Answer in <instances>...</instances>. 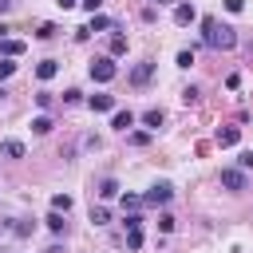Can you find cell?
Masks as SVG:
<instances>
[{
	"instance_id": "obj_13",
	"label": "cell",
	"mask_w": 253,
	"mask_h": 253,
	"mask_svg": "<svg viewBox=\"0 0 253 253\" xmlns=\"http://www.w3.org/2000/svg\"><path fill=\"white\" fill-rule=\"evenodd\" d=\"M55 71H59V63H55V59H43V63L36 67V75H40V79H51Z\"/></svg>"
},
{
	"instance_id": "obj_34",
	"label": "cell",
	"mask_w": 253,
	"mask_h": 253,
	"mask_svg": "<svg viewBox=\"0 0 253 253\" xmlns=\"http://www.w3.org/2000/svg\"><path fill=\"white\" fill-rule=\"evenodd\" d=\"M55 4H59V8H75L79 0H55Z\"/></svg>"
},
{
	"instance_id": "obj_9",
	"label": "cell",
	"mask_w": 253,
	"mask_h": 253,
	"mask_svg": "<svg viewBox=\"0 0 253 253\" xmlns=\"http://www.w3.org/2000/svg\"><path fill=\"white\" fill-rule=\"evenodd\" d=\"M111 126H115V130H130V126H134V111H115Z\"/></svg>"
},
{
	"instance_id": "obj_14",
	"label": "cell",
	"mask_w": 253,
	"mask_h": 253,
	"mask_svg": "<svg viewBox=\"0 0 253 253\" xmlns=\"http://www.w3.org/2000/svg\"><path fill=\"white\" fill-rule=\"evenodd\" d=\"M142 123H146L150 130H158V126H162V111H158V107H150V111L142 115Z\"/></svg>"
},
{
	"instance_id": "obj_4",
	"label": "cell",
	"mask_w": 253,
	"mask_h": 253,
	"mask_svg": "<svg viewBox=\"0 0 253 253\" xmlns=\"http://www.w3.org/2000/svg\"><path fill=\"white\" fill-rule=\"evenodd\" d=\"M115 71H119L115 59H95V63H91V79H95V83H111Z\"/></svg>"
},
{
	"instance_id": "obj_16",
	"label": "cell",
	"mask_w": 253,
	"mask_h": 253,
	"mask_svg": "<svg viewBox=\"0 0 253 253\" xmlns=\"http://www.w3.org/2000/svg\"><path fill=\"white\" fill-rule=\"evenodd\" d=\"M115 194H119V182L115 178H103L99 182V198H115Z\"/></svg>"
},
{
	"instance_id": "obj_26",
	"label": "cell",
	"mask_w": 253,
	"mask_h": 253,
	"mask_svg": "<svg viewBox=\"0 0 253 253\" xmlns=\"http://www.w3.org/2000/svg\"><path fill=\"white\" fill-rule=\"evenodd\" d=\"M146 142H150L146 130H134V134H130V146H146Z\"/></svg>"
},
{
	"instance_id": "obj_10",
	"label": "cell",
	"mask_w": 253,
	"mask_h": 253,
	"mask_svg": "<svg viewBox=\"0 0 253 253\" xmlns=\"http://www.w3.org/2000/svg\"><path fill=\"white\" fill-rule=\"evenodd\" d=\"M63 217H67V213H59V210H51V213H47L43 221H47V229H51V233H63V225H67Z\"/></svg>"
},
{
	"instance_id": "obj_12",
	"label": "cell",
	"mask_w": 253,
	"mask_h": 253,
	"mask_svg": "<svg viewBox=\"0 0 253 253\" xmlns=\"http://www.w3.org/2000/svg\"><path fill=\"white\" fill-rule=\"evenodd\" d=\"M0 51L12 59V55H20V51H24V40H4V43H0Z\"/></svg>"
},
{
	"instance_id": "obj_17",
	"label": "cell",
	"mask_w": 253,
	"mask_h": 253,
	"mask_svg": "<svg viewBox=\"0 0 253 253\" xmlns=\"http://www.w3.org/2000/svg\"><path fill=\"white\" fill-rule=\"evenodd\" d=\"M107 28H111V20H107V16H99V12H95V16H91V24H87V32H107Z\"/></svg>"
},
{
	"instance_id": "obj_30",
	"label": "cell",
	"mask_w": 253,
	"mask_h": 253,
	"mask_svg": "<svg viewBox=\"0 0 253 253\" xmlns=\"http://www.w3.org/2000/svg\"><path fill=\"white\" fill-rule=\"evenodd\" d=\"M190 63H194V51H190V47H186V51H178V67H190Z\"/></svg>"
},
{
	"instance_id": "obj_31",
	"label": "cell",
	"mask_w": 253,
	"mask_h": 253,
	"mask_svg": "<svg viewBox=\"0 0 253 253\" xmlns=\"http://www.w3.org/2000/svg\"><path fill=\"white\" fill-rule=\"evenodd\" d=\"M36 107H43V111H47V107H51V91H40V95H36Z\"/></svg>"
},
{
	"instance_id": "obj_1",
	"label": "cell",
	"mask_w": 253,
	"mask_h": 253,
	"mask_svg": "<svg viewBox=\"0 0 253 253\" xmlns=\"http://www.w3.org/2000/svg\"><path fill=\"white\" fill-rule=\"evenodd\" d=\"M202 32H206V43H210V47H217V51L237 47V32H233L229 24H221V20H213V16H206V20H202Z\"/></svg>"
},
{
	"instance_id": "obj_20",
	"label": "cell",
	"mask_w": 253,
	"mask_h": 253,
	"mask_svg": "<svg viewBox=\"0 0 253 253\" xmlns=\"http://www.w3.org/2000/svg\"><path fill=\"white\" fill-rule=\"evenodd\" d=\"M138 206H142V198H138V194H123V210H126V213H134Z\"/></svg>"
},
{
	"instance_id": "obj_15",
	"label": "cell",
	"mask_w": 253,
	"mask_h": 253,
	"mask_svg": "<svg viewBox=\"0 0 253 253\" xmlns=\"http://www.w3.org/2000/svg\"><path fill=\"white\" fill-rule=\"evenodd\" d=\"M51 126H55V123H51L47 115H36V119H32V130H36V134H47Z\"/></svg>"
},
{
	"instance_id": "obj_7",
	"label": "cell",
	"mask_w": 253,
	"mask_h": 253,
	"mask_svg": "<svg viewBox=\"0 0 253 253\" xmlns=\"http://www.w3.org/2000/svg\"><path fill=\"white\" fill-rule=\"evenodd\" d=\"M87 107H91V111H115V95L99 91V95H91V99H87Z\"/></svg>"
},
{
	"instance_id": "obj_32",
	"label": "cell",
	"mask_w": 253,
	"mask_h": 253,
	"mask_svg": "<svg viewBox=\"0 0 253 253\" xmlns=\"http://www.w3.org/2000/svg\"><path fill=\"white\" fill-rule=\"evenodd\" d=\"M79 4H83V8H87V12H91V16H95V12H99V4H103V0H79Z\"/></svg>"
},
{
	"instance_id": "obj_22",
	"label": "cell",
	"mask_w": 253,
	"mask_h": 253,
	"mask_svg": "<svg viewBox=\"0 0 253 253\" xmlns=\"http://www.w3.org/2000/svg\"><path fill=\"white\" fill-rule=\"evenodd\" d=\"M142 245V229H126V249H138Z\"/></svg>"
},
{
	"instance_id": "obj_29",
	"label": "cell",
	"mask_w": 253,
	"mask_h": 253,
	"mask_svg": "<svg viewBox=\"0 0 253 253\" xmlns=\"http://www.w3.org/2000/svg\"><path fill=\"white\" fill-rule=\"evenodd\" d=\"M12 71H16V63H12V59H8V55H4V59H0V79H8V75H12Z\"/></svg>"
},
{
	"instance_id": "obj_21",
	"label": "cell",
	"mask_w": 253,
	"mask_h": 253,
	"mask_svg": "<svg viewBox=\"0 0 253 253\" xmlns=\"http://www.w3.org/2000/svg\"><path fill=\"white\" fill-rule=\"evenodd\" d=\"M91 221H95V225H107V221H111V213H107L103 206H91Z\"/></svg>"
},
{
	"instance_id": "obj_33",
	"label": "cell",
	"mask_w": 253,
	"mask_h": 253,
	"mask_svg": "<svg viewBox=\"0 0 253 253\" xmlns=\"http://www.w3.org/2000/svg\"><path fill=\"white\" fill-rule=\"evenodd\" d=\"M225 8H229V12H241V8H245V0H225Z\"/></svg>"
},
{
	"instance_id": "obj_28",
	"label": "cell",
	"mask_w": 253,
	"mask_h": 253,
	"mask_svg": "<svg viewBox=\"0 0 253 253\" xmlns=\"http://www.w3.org/2000/svg\"><path fill=\"white\" fill-rule=\"evenodd\" d=\"M237 170H253V150H245V154L237 158Z\"/></svg>"
},
{
	"instance_id": "obj_19",
	"label": "cell",
	"mask_w": 253,
	"mask_h": 253,
	"mask_svg": "<svg viewBox=\"0 0 253 253\" xmlns=\"http://www.w3.org/2000/svg\"><path fill=\"white\" fill-rule=\"evenodd\" d=\"M51 210L67 213V210H71V198H67V194H55V198H51Z\"/></svg>"
},
{
	"instance_id": "obj_11",
	"label": "cell",
	"mask_w": 253,
	"mask_h": 253,
	"mask_svg": "<svg viewBox=\"0 0 253 253\" xmlns=\"http://www.w3.org/2000/svg\"><path fill=\"white\" fill-rule=\"evenodd\" d=\"M0 150H4L8 158H24V142H16V138H8V142H0Z\"/></svg>"
},
{
	"instance_id": "obj_27",
	"label": "cell",
	"mask_w": 253,
	"mask_h": 253,
	"mask_svg": "<svg viewBox=\"0 0 253 253\" xmlns=\"http://www.w3.org/2000/svg\"><path fill=\"white\" fill-rule=\"evenodd\" d=\"M158 229L170 233V229H174V217H170V213H158Z\"/></svg>"
},
{
	"instance_id": "obj_18",
	"label": "cell",
	"mask_w": 253,
	"mask_h": 253,
	"mask_svg": "<svg viewBox=\"0 0 253 253\" xmlns=\"http://www.w3.org/2000/svg\"><path fill=\"white\" fill-rule=\"evenodd\" d=\"M123 51H126V36L115 32V36H111V55H123Z\"/></svg>"
},
{
	"instance_id": "obj_23",
	"label": "cell",
	"mask_w": 253,
	"mask_h": 253,
	"mask_svg": "<svg viewBox=\"0 0 253 253\" xmlns=\"http://www.w3.org/2000/svg\"><path fill=\"white\" fill-rule=\"evenodd\" d=\"M198 95H202V91H198V87H194V83H190V87H186V91H182V103H186V107H190V103H198Z\"/></svg>"
},
{
	"instance_id": "obj_8",
	"label": "cell",
	"mask_w": 253,
	"mask_h": 253,
	"mask_svg": "<svg viewBox=\"0 0 253 253\" xmlns=\"http://www.w3.org/2000/svg\"><path fill=\"white\" fill-rule=\"evenodd\" d=\"M241 142V126H221L217 130V146H237Z\"/></svg>"
},
{
	"instance_id": "obj_2",
	"label": "cell",
	"mask_w": 253,
	"mask_h": 253,
	"mask_svg": "<svg viewBox=\"0 0 253 253\" xmlns=\"http://www.w3.org/2000/svg\"><path fill=\"white\" fill-rule=\"evenodd\" d=\"M174 198V186L170 182H158V186H150L146 194H142V206H166Z\"/></svg>"
},
{
	"instance_id": "obj_6",
	"label": "cell",
	"mask_w": 253,
	"mask_h": 253,
	"mask_svg": "<svg viewBox=\"0 0 253 253\" xmlns=\"http://www.w3.org/2000/svg\"><path fill=\"white\" fill-rule=\"evenodd\" d=\"M194 20H198L194 4H174V24H178V28H190Z\"/></svg>"
},
{
	"instance_id": "obj_3",
	"label": "cell",
	"mask_w": 253,
	"mask_h": 253,
	"mask_svg": "<svg viewBox=\"0 0 253 253\" xmlns=\"http://www.w3.org/2000/svg\"><path fill=\"white\" fill-rule=\"evenodd\" d=\"M221 186H225V190H233V194H241V190L249 186V178H245V170L225 166V170H221Z\"/></svg>"
},
{
	"instance_id": "obj_5",
	"label": "cell",
	"mask_w": 253,
	"mask_h": 253,
	"mask_svg": "<svg viewBox=\"0 0 253 253\" xmlns=\"http://www.w3.org/2000/svg\"><path fill=\"white\" fill-rule=\"evenodd\" d=\"M150 75H154V59H142V63H134L130 83H134V87H146V83H150Z\"/></svg>"
},
{
	"instance_id": "obj_35",
	"label": "cell",
	"mask_w": 253,
	"mask_h": 253,
	"mask_svg": "<svg viewBox=\"0 0 253 253\" xmlns=\"http://www.w3.org/2000/svg\"><path fill=\"white\" fill-rule=\"evenodd\" d=\"M158 4H178V0H158Z\"/></svg>"
},
{
	"instance_id": "obj_25",
	"label": "cell",
	"mask_w": 253,
	"mask_h": 253,
	"mask_svg": "<svg viewBox=\"0 0 253 253\" xmlns=\"http://www.w3.org/2000/svg\"><path fill=\"white\" fill-rule=\"evenodd\" d=\"M55 32H59V28H55V24H40V32H36V36H40V40H51V36H55Z\"/></svg>"
},
{
	"instance_id": "obj_24",
	"label": "cell",
	"mask_w": 253,
	"mask_h": 253,
	"mask_svg": "<svg viewBox=\"0 0 253 253\" xmlns=\"http://www.w3.org/2000/svg\"><path fill=\"white\" fill-rule=\"evenodd\" d=\"M123 225H126V229H142V217H138V210H134V213H126V217H123Z\"/></svg>"
}]
</instances>
